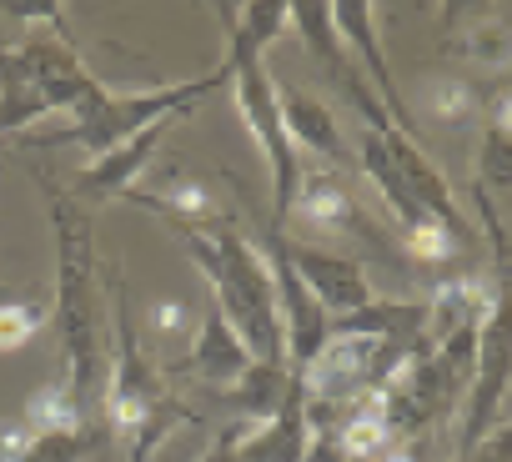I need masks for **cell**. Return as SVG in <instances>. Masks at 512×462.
Here are the masks:
<instances>
[{
  "mask_svg": "<svg viewBox=\"0 0 512 462\" xmlns=\"http://www.w3.org/2000/svg\"><path fill=\"white\" fill-rule=\"evenodd\" d=\"M372 352H377L372 337H332L327 352H322V362H317V387H322L327 397L342 392V387H352V382L367 372Z\"/></svg>",
  "mask_w": 512,
  "mask_h": 462,
  "instance_id": "obj_1",
  "label": "cell"
},
{
  "mask_svg": "<svg viewBox=\"0 0 512 462\" xmlns=\"http://www.w3.org/2000/svg\"><path fill=\"white\" fill-rule=\"evenodd\" d=\"M26 427H31L36 437L76 432V427H81V402H76L71 382H61V387H41V392L26 402Z\"/></svg>",
  "mask_w": 512,
  "mask_h": 462,
  "instance_id": "obj_2",
  "label": "cell"
},
{
  "mask_svg": "<svg viewBox=\"0 0 512 462\" xmlns=\"http://www.w3.org/2000/svg\"><path fill=\"white\" fill-rule=\"evenodd\" d=\"M302 216L307 221H317V226H337V221H347V191L337 186V181H312L307 186V196H302Z\"/></svg>",
  "mask_w": 512,
  "mask_h": 462,
  "instance_id": "obj_3",
  "label": "cell"
},
{
  "mask_svg": "<svg viewBox=\"0 0 512 462\" xmlns=\"http://www.w3.org/2000/svg\"><path fill=\"white\" fill-rule=\"evenodd\" d=\"M41 307H26V302H0V352H16L26 347L36 332H41Z\"/></svg>",
  "mask_w": 512,
  "mask_h": 462,
  "instance_id": "obj_4",
  "label": "cell"
},
{
  "mask_svg": "<svg viewBox=\"0 0 512 462\" xmlns=\"http://www.w3.org/2000/svg\"><path fill=\"white\" fill-rule=\"evenodd\" d=\"M382 442H387V422H382L377 412H372V417L362 412V417H357V422L347 427V437H342V447H347L352 457H372V452H377Z\"/></svg>",
  "mask_w": 512,
  "mask_h": 462,
  "instance_id": "obj_5",
  "label": "cell"
},
{
  "mask_svg": "<svg viewBox=\"0 0 512 462\" xmlns=\"http://www.w3.org/2000/svg\"><path fill=\"white\" fill-rule=\"evenodd\" d=\"M81 457V437L76 432H51V437H36L31 442V457L26 462H76Z\"/></svg>",
  "mask_w": 512,
  "mask_h": 462,
  "instance_id": "obj_6",
  "label": "cell"
},
{
  "mask_svg": "<svg viewBox=\"0 0 512 462\" xmlns=\"http://www.w3.org/2000/svg\"><path fill=\"white\" fill-rule=\"evenodd\" d=\"M31 442H36V432L21 417L0 422V462H26L31 457Z\"/></svg>",
  "mask_w": 512,
  "mask_h": 462,
  "instance_id": "obj_7",
  "label": "cell"
},
{
  "mask_svg": "<svg viewBox=\"0 0 512 462\" xmlns=\"http://www.w3.org/2000/svg\"><path fill=\"white\" fill-rule=\"evenodd\" d=\"M412 252L427 257V262H437V257L452 252V237H447L442 226H417V231H412Z\"/></svg>",
  "mask_w": 512,
  "mask_h": 462,
  "instance_id": "obj_8",
  "label": "cell"
},
{
  "mask_svg": "<svg viewBox=\"0 0 512 462\" xmlns=\"http://www.w3.org/2000/svg\"><path fill=\"white\" fill-rule=\"evenodd\" d=\"M432 106H437L442 116H467L472 96H467V86H462V81H447V86H437V91H432Z\"/></svg>",
  "mask_w": 512,
  "mask_h": 462,
  "instance_id": "obj_9",
  "label": "cell"
},
{
  "mask_svg": "<svg viewBox=\"0 0 512 462\" xmlns=\"http://www.w3.org/2000/svg\"><path fill=\"white\" fill-rule=\"evenodd\" d=\"M156 327L161 332H181V307H156Z\"/></svg>",
  "mask_w": 512,
  "mask_h": 462,
  "instance_id": "obj_10",
  "label": "cell"
}]
</instances>
